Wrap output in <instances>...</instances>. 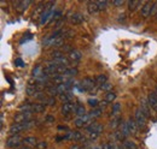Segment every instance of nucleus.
Returning a JSON list of instances; mask_svg holds the SVG:
<instances>
[{"label":"nucleus","mask_w":157,"mask_h":149,"mask_svg":"<svg viewBox=\"0 0 157 149\" xmlns=\"http://www.w3.org/2000/svg\"><path fill=\"white\" fill-rule=\"evenodd\" d=\"M22 141H23V140H21L20 135H12V136H10V137L6 140L5 146H6V148H16V147L20 146Z\"/></svg>","instance_id":"obj_4"},{"label":"nucleus","mask_w":157,"mask_h":149,"mask_svg":"<svg viewBox=\"0 0 157 149\" xmlns=\"http://www.w3.org/2000/svg\"><path fill=\"white\" fill-rule=\"evenodd\" d=\"M124 2H126L124 0H115V1H113V5H115V6H122Z\"/></svg>","instance_id":"obj_40"},{"label":"nucleus","mask_w":157,"mask_h":149,"mask_svg":"<svg viewBox=\"0 0 157 149\" xmlns=\"http://www.w3.org/2000/svg\"><path fill=\"white\" fill-rule=\"evenodd\" d=\"M96 84H97L96 78L93 79L92 77H86V78H83V79L81 81V87H82L81 90H83V92H86V90H92V89L96 87Z\"/></svg>","instance_id":"obj_3"},{"label":"nucleus","mask_w":157,"mask_h":149,"mask_svg":"<svg viewBox=\"0 0 157 149\" xmlns=\"http://www.w3.org/2000/svg\"><path fill=\"white\" fill-rule=\"evenodd\" d=\"M69 20H70V23H73V24H81V23L85 20V17H83V15H81V13H78V12H74V13L70 15Z\"/></svg>","instance_id":"obj_8"},{"label":"nucleus","mask_w":157,"mask_h":149,"mask_svg":"<svg viewBox=\"0 0 157 149\" xmlns=\"http://www.w3.org/2000/svg\"><path fill=\"white\" fill-rule=\"evenodd\" d=\"M48 122H52L53 120V117H51V115H47V118H46Z\"/></svg>","instance_id":"obj_47"},{"label":"nucleus","mask_w":157,"mask_h":149,"mask_svg":"<svg viewBox=\"0 0 157 149\" xmlns=\"http://www.w3.org/2000/svg\"><path fill=\"white\" fill-rule=\"evenodd\" d=\"M78 74V69H75V67H68V70H67V74L65 76H69V77H74V76H76Z\"/></svg>","instance_id":"obj_33"},{"label":"nucleus","mask_w":157,"mask_h":149,"mask_svg":"<svg viewBox=\"0 0 157 149\" xmlns=\"http://www.w3.org/2000/svg\"><path fill=\"white\" fill-rule=\"evenodd\" d=\"M47 92H48V94H50V96L55 97V95H58L57 85H47Z\"/></svg>","instance_id":"obj_26"},{"label":"nucleus","mask_w":157,"mask_h":149,"mask_svg":"<svg viewBox=\"0 0 157 149\" xmlns=\"http://www.w3.org/2000/svg\"><path fill=\"white\" fill-rule=\"evenodd\" d=\"M58 66H67L68 67V65H69V60L67 59V58H64V56H60V58H56V59H52Z\"/></svg>","instance_id":"obj_19"},{"label":"nucleus","mask_w":157,"mask_h":149,"mask_svg":"<svg viewBox=\"0 0 157 149\" xmlns=\"http://www.w3.org/2000/svg\"><path fill=\"white\" fill-rule=\"evenodd\" d=\"M101 114H103V110L97 107V108H93L92 111L88 113V117L90 118H99Z\"/></svg>","instance_id":"obj_21"},{"label":"nucleus","mask_w":157,"mask_h":149,"mask_svg":"<svg viewBox=\"0 0 157 149\" xmlns=\"http://www.w3.org/2000/svg\"><path fill=\"white\" fill-rule=\"evenodd\" d=\"M156 19H157V15H156Z\"/></svg>","instance_id":"obj_50"},{"label":"nucleus","mask_w":157,"mask_h":149,"mask_svg":"<svg viewBox=\"0 0 157 149\" xmlns=\"http://www.w3.org/2000/svg\"><path fill=\"white\" fill-rule=\"evenodd\" d=\"M124 18H126V16H124V15H122V16H120V17H118V20H120V22H123Z\"/></svg>","instance_id":"obj_46"},{"label":"nucleus","mask_w":157,"mask_h":149,"mask_svg":"<svg viewBox=\"0 0 157 149\" xmlns=\"http://www.w3.org/2000/svg\"><path fill=\"white\" fill-rule=\"evenodd\" d=\"M70 149H81V147H80L78 144H73V146L70 147Z\"/></svg>","instance_id":"obj_45"},{"label":"nucleus","mask_w":157,"mask_h":149,"mask_svg":"<svg viewBox=\"0 0 157 149\" xmlns=\"http://www.w3.org/2000/svg\"><path fill=\"white\" fill-rule=\"evenodd\" d=\"M96 82H97V84H99V85H103V84H105L108 82V77L105 74H99V76L96 77Z\"/></svg>","instance_id":"obj_25"},{"label":"nucleus","mask_w":157,"mask_h":149,"mask_svg":"<svg viewBox=\"0 0 157 149\" xmlns=\"http://www.w3.org/2000/svg\"><path fill=\"white\" fill-rule=\"evenodd\" d=\"M110 128L111 129H116L118 125H121V118L118 117V115H116V117H113V120L110 122Z\"/></svg>","instance_id":"obj_23"},{"label":"nucleus","mask_w":157,"mask_h":149,"mask_svg":"<svg viewBox=\"0 0 157 149\" xmlns=\"http://www.w3.org/2000/svg\"><path fill=\"white\" fill-rule=\"evenodd\" d=\"M97 4L99 6V11H103V10H105V7L108 5V1L106 0H100V1H97Z\"/></svg>","instance_id":"obj_36"},{"label":"nucleus","mask_w":157,"mask_h":149,"mask_svg":"<svg viewBox=\"0 0 157 149\" xmlns=\"http://www.w3.org/2000/svg\"><path fill=\"white\" fill-rule=\"evenodd\" d=\"M32 114H33V112H21V113L16 114V115L13 117V119H15V122L18 123V124L28 123V122L32 120V117H33Z\"/></svg>","instance_id":"obj_2"},{"label":"nucleus","mask_w":157,"mask_h":149,"mask_svg":"<svg viewBox=\"0 0 157 149\" xmlns=\"http://www.w3.org/2000/svg\"><path fill=\"white\" fill-rule=\"evenodd\" d=\"M126 124H127V126H128V130L131 133H136L138 130V125L137 123H136V120L134 119H132V118H129L127 122H126Z\"/></svg>","instance_id":"obj_14"},{"label":"nucleus","mask_w":157,"mask_h":149,"mask_svg":"<svg viewBox=\"0 0 157 149\" xmlns=\"http://www.w3.org/2000/svg\"><path fill=\"white\" fill-rule=\"evenodd\" d=\"M70 48H71V46H70V45H65V46H63V47H62V49H63L64 52H69V53L73 51V49H70Z\"/></svg>","instance_id":"obj_41"},{"label":"nucleus","mask_w":157,"mask_h":149,"mask_svg":"<svg viewBox=\"0 0 157 149\" xmlns=\"http://www.w3.org/2000/svg\"><path fill=\"white\" fill-rule=\"evenodd\" d=\"M16 65L22 67V66H24V63L22 61V59H20V58H18V59H16Z\"/></svg>","instance_id":"obj_43"},{"label":"nucleus","mask_w":157,"mask_h":149,"mask_svg":"<svg viewBox=\"0 0 157 149\" xmlns=\"http://www.w3.org/2000/svg\"><path fill=\"white\" fill-rule=\"evenodd\" d=\"M88 119H90V117H88V115L80 117V118H76V119H75L74 124H75V126H76V128H82V126L87 123V120H88Z\"/></svg>","instance_id":"obj_16"},{"label":"nucleus","mask_w":157,"mask_h":149,"mask_svg":"<svg viewBox=\"0 0 157 149\" xmlns=\"http://www.w3.org/2000/svg\"><path fill=\"white\" fill-rule=\"evenodd\" d=\"M115 100H116V94L113 93V92L106 93V95H105V102L110 104V102H113V101H115Z\"/></svg>","instance_id":"obj_28"},{"label":"nucleus","mask_w":157,"mask_h":149,"mask_svg":"<svg viewBox=\"0 0 157 149\" xmlns=\"http://www.w3.org/2000/svg\"><path fill=\"white\" fill-rule=\"evenodd\" d=\"M65 74H55L53 77H52V82L55 83V84H57V85H59V84H62V83H65Z\"/></svg>","instance_id":"obj_17"},{"label":"nucleus","mask_w":157,"mask_h":149,"mask_svg":"<svg viewBox=\"0 0 157 149\" xmlns=\"http://www.w3.org/2000/svg\"><path fill=\"white\" fill-rule=\"evenodd\" d=\"M21 112H33V104H23L20 106Z\"/></svg>","instance_id":"obj_27"},{"label":"nucleus","mask_w":157,"mask_h":149,"mask_svg":"<svg viewBox=\"0 0 157 149\" xmlns=\"http://www.w3.org/2000/svg\"><path fill=\"white\" fill-rule=\"evenodd\" d=\"M74 112L76 113L78 118L86 115V108H85L83 106H81V105H75V106H74Z\"/></svg>","instance_id":"obj_18"},{"label":"nucleus","mask_w":157,"mask_h":149,"mask_svg":"<svg viewBox=\"0 0 157 149\" xmlns=\"http://www.w3.org/2000/svg\"><path fill=\"white\" fill-rule=\"evenodd\" d=\"M87 131L90 133H98V135H100L103 132V125L99 124V123H92L91 125L87 126Z\"/></svg>","instance_id":"obj_7"},{"label":"nucleus","mask_w":157,"mask_h":149,"mask_svg":"<svg viewBox=\"0 0 157 149\" xmlns=\"http://www.w3.org/2000/svg\"><path fill=\"white\" fill-rule=\"evenodd\" d=\"M46 110V105L44 104H33V113H41Z\"/></svg>","instance_id":"obj_22"},{"label":"nucleus","mask_w":157,"mask_h":149,"mask_svg":"<svg viewBox=\"0 0 157 149\" xmlns=\"http://www.w3.org/2000/svg\"><path fill=\"white\" fill-rule=\"evenodd\" d=\"M139 5H140L139 1H137V0H131L128 2V9H129V11H136Z\"/></svg>","instance_id":"obj_30"},{"label":"nucleus","mask_w":157,"mask_h":149,"mask_svg":"<svg viewBox=\"0 0 157 149\" xmlns=\"http://www.w3.org/2000/svg\"><path fill=\"white\" fill-rule=\"evenodd\" d=\"M121 131H122V133H123V136H124V137H127V136H129V135H131V132H129V130H128V126H127V124H126V123H122Z\"/></svg>","instance_id":"obj_34"},{"label":"nucleus","mask_w":157,"mask_h":149,"mask_svg":"<svg viewBox=\"0 0 157 149\" xmlns=\"http://www.w3.org/2000/svg\"><path fill=\"white\" fill-rule=\"evenodd\" d=\"M74 104H71V102H68V104H63V106H62V108H60V112H62V114L63 115H68V114H70L71 112L74 111Z\"/></svg>","instance_id":"obj_10"},{"label":"nucleus","mask_w":157,"mask_h":149,"mask_svg":"<svg viewBox=\"0 0 157 149\" xmlns=\"http://www.w3.org/2000/svg\"><path fill=\"white\" fill-rule=\"evenodd\" d=\"M98 137H99L98 133H90V138L91 140H97Z\"/></svg>","instance_id":"obj_44"},{"label":"nucleus","mask_w":157,"mask_h":149,"mask_svg":"<svg viewBox=\"0 0 157 149\" xmlns=\"http://www.w3.org/2000/svg\"><path fill=\"white\" fill-rule=\"evenodd\" d=\"M152 5H154V2L147 1V2H145V4L141 6L140 15H141L144 18H147V17L151 15V9H152Z\"/></svg>","instance_id":"obj_5"},{"label":"nucleus","mask_w":157,"mask_h":149,"mask_svg":"<svg viewBox=\"0 0 157 149\" xmlns=\"http://www.w3.org/2000/svg\"><path fill=\"white\" fill-rule=\"evenodd\" d=\"M121 110V105L120 104H115L114 106H113V111H111V115L113 117H116V114H117L118 112Z\"/></svg>","instance_id":"obj_35"},{"label":"nucleus","mask_w":157,"mask_h":149,"mask_svg":"<svg viewBox=\"0 0 157 149\" xmlns=\"http://www.w3.org/2000/svg\"><path fill=\"white\" fill-rule=\"evenodd\" d=\"M103 149H116V148H115V144H111V143H106V144H104Z\"/></svg>","instance_id":"obj_42"},{"label":"nucleus","mask_w":157,"mask_h":149,"mask_svg":"<svg viewBox=\"0 0 157 149\" xmlns=\"http://www.w3.org/2000/svg\"><path fill=\"white\" fill-rule=\"evenodd\" d=\"M87 10L90 13H97L99 12V6L97 4V1H90L87 4Z\"/></svg>","instance_id":"obj_15"},{"label":"nucleus","mask_w":157,"mask_h":149,"mask_svg":"<svg viewBox=\"0 0 157 149\" xmlns=\"http://www.w3.org/2000/svg\"><path fill=\"white\" fill-rule=\"evenodd\" d=\"M30 4H32L30 0H22L21 4L18 5V7H17V11H18V12H23L24 10H27V9L29 7Z\"/></svg>","instance_id":"obj_20"},{"label":"nucleus","mask_w":157,"mask_h":149,"mask_svg":"<svg viewBox=\"0 0 157 149\" xmlns=\"http://www.w3.org/2000/svg\"><path fill=\"white\" fill-rule=\"evenodd\" d=\"M134 120L137 123L138 129H144L146 125V115L143 113L141 108H138L134 114Z\"/></svg>","instance_id":"obj_1"},{"label":"nucleus","mask_w":157,"mask_h":149,"mask_svg":"<svg viewBox=\"0 0 157 149\" xmlns=\"http://www.w3.org/2000/svg\"><path fill=\"white\" fill-rule=\"evenodd\" d=\"M81 52L78 51V49H73L70 53H69V59H70V61H73V63H78L80 60H81Z\"/></svg>","instance_id":"obj_12"},{"label":"nucleus","mask_w":157,"mask_h":149,"mask_svg":"<svg viewBox=\"0 0 157 149\" xmlns=\"http://www.w3.org/2000/svg\"><path fill=\"white\" fill-rule=\"evenodd\" d=\"M22 143H23L25 147H29V148H34V147L38 146V141H36V138H35V137H32V136H28V137L23 138Z\"/></svg>","instance_id":"obj_9"},{"label":"nucleus","mask_w":157,"mask_h":149,"mask_svg":"<svg viewBox=\"0 0 157 149\" xmlns=\"http://www.w3.org/2000/svg\"><path fill=\"white\" fill-rule=\"evenodd\" d=\"M155 94H156V96H157V89H156V90H155Z\"/></svg>","instance_id":"obj_49"},{"label":"nucleus","mask_w":157,"mask_h":149,"mask_svg":"<svg viewBox=\"0 0 157 149\" xmlns=\"http://www.w3.org/2000/svg\"><path fill=\"white\" fill-rule=\"evenodd\" d=\"M88 104H90L92 107L97 108V106L99 105V101L98 100H96V99H90V100H88Z\"/></svg>","instance_id":"obj_37"},{"label":"nucleus","mask_w":157,"mask_h":149,"mask_svg":"<svg viewBox=\"0 0 157 149\" xmlns=\"http://www.w3.org/2000/svg\"><path fill=\"white\" fill-rule=\"evenodd\" d=\"M71 99H73V95H71L70 93H65L64 95H60V100L63 101V104H68V102H70Z\"/></svg>","instance_id":"obj_31"},{"label":"nucleus","mask_w":157,"mask_h":149,"mask_svg":"<svg viewBox=\"0 0 157 149\" xmlns=\"http://www.w3.org/2000/svg\"><path fill=\"white\" fill-rule=\"evenodd\" d=\"M63 42H64V37H63V34H62V36L57 37L53 42H52V45L51 46H53V47H63Z\"/></svg>","instance_id":"obj_29"},{"label":"nucleus","mask_w":157,"mask_h":149,"mask_svg":"<svg viewBox=\"0 0 157 149\" xmlns=\"http://www.w3.org/2000/svg\"><path fill=\"white\" fill-rule=\"evenodd\" d=\"M100 90H104V92H106V93H110L111 90H113V84H110V83H105V84H103V85H100Z\"/></svg>","instance_id":"obj_32"},{"label":"nucleus","mask_w":157,"mask_h":149,"mask_svg":"<svg viewBox=\"0 0 157 149\" xmlns=\"http://www.w3.org/2000/svg\"><path fill=\"white\" fill-rule=\"evenodd\" d=\"M36 148L38 149H46L47 148V143H46V142H40V143H38Z\"/></svg>","instance_id":"obj_39"},{"label":"nucleus","mask_w":157,"mask_h":149,"mask_svg":"<svg viewBox=\"0 0 157 149\" xmlns=\"http://www.w3.org/2000/svg\"><path fill=\"white\" fill-rule=\"evenodd\" d=\"M141 111L143 113L146 115V118L147 117H151V107H150V105H149V102L146 101V100H143L141 101Z\"/></svg>","instance_id":"obj_13"},{"label":"nucleus","mask_w":157,"mask_h":149,"mask_svg":"<svg viewBox=\"0 0 157 149\" xmlns=\"http://www.w3.org/2000/svg\"><path fill=\"white\" fill-rule=\"evenodd\" d=\"M18 149H33V148H29V147H25V146H23V147H20Z\"/></svg>","instance_id":"obj_48"},{"label":"nucleus","mask_w":157,"mask_h":149,"mask_svg":"<svg viewBox=\"0 0 157 149\" xmlns=\"http://www.w3.org/2000/svg\"><path fill=\"white\" fill-rule=\"evenodd\" d=\"M55 104H56V100H55V97L50 96V97H48V101H47V106H55Z\"/></svg>","instance_id":"obj_38"},{"label":"nucleus","mask_w":157,"mask_h":149,"mask_svg":"<svg viewBox=\"0 0 157 149\" xmlns=\"http://www.w3.org/2000/svg\"><path fill=\"white\" fill-rule=\"evenodd\" d=\"M55 15V9L53 10H45L44 13L40 16V24H46L50 19L53 18Z\"/></svg>","instance_id":"obj_6"},{"label":"nucleus","mask_w":157,"mask_h":149,"mask_svg":"<svg viewBox=\"0 0 157 149\" xmlns=\"http://www.w3.org/2000/svg\"><path fill=\"white\" fill-rule=\"evenodd\" d=\"M147 102H149V105H150V107H151L152 110L157 111V96H156V94L155 93L149 94V96H147Z\"/></svg>","instance_id":"obj_11"},{"label":"nucleus","mask_w":157,"mask_h":149,"mask_svg":"<svg viewBox=\"0 0 157 149\" xmlns=\"http://www.w3.org/2000/svg\"><path fill=\"white\" fill-rule=\"evenodd\" d=\"M123 148L124 149H138V146L136 144V142L126 140V141H123Z\"/></svg>","instance_id":"obj_24"}]
</instances>
